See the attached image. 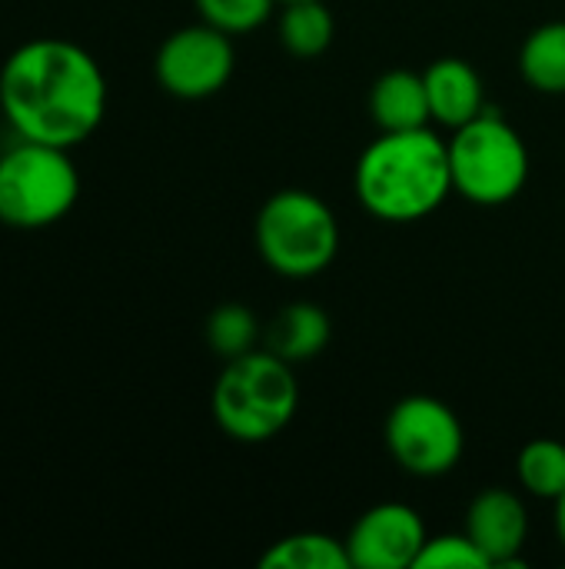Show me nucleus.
<instances>
[{
	"mask_svg": "<svg viewBox=\"0 0 565 569\" xmlns=\"http://www.w3.org/2000/svg\"><path fill=\"white\" fill-rule=\"evenodd\" d=\"M280 3H290V0H280Z\"/></svg>",
	"mask_w": 565,
	"mask_h": 569,
	"instance_id": "obj_22",
	"label": "nucleus"
},
{
	"mask_svg": "<svg viewBox=\"0 0 565 569\" xmlns=\"http://www.w3.org/2000/svg\"><path fill=\"white\" fill-rule=\"evenodd\" d=\"M430 113L436 123L460 130L486 110V87L480 70L463 57H440L423 70Z\"/></svg>",
	"mask_w": 565,
	"mask_h": 569,
	"instance_id": "obj_11",
	"label": "nucleus"
},
{
	"mask_svg": "<svg viewBox=\"0 0 565 569\" xmlns=\"http://www.w3.org/2000/svg\"><path fill=\"white\" fill-rule=\"evenodd\" d=\"M450 170L453 193L476 207H503L516 200L529 180V150L516 127L500 113L483 110L476 120L453 130Z\"/></svg>",
	"mask_w": 565,
	"mask_h": 569,
	"instance_id": "obj_5",
	"label": "nucleus"
},
{
	"mask_svg": "<svg viewBox=\"0 0 565 569\" xmlns=\"http://www.w3.org/2000/svg\"><path fill=\"white\" fill-rule=\"evenodd\" d=\"M519 487L536 500H559L565 493V443L553 437L529 440L516 457Z\"/></svg>",
	"mask_w": 565,
	"mask_h": 569,
	"instance_id": "obj_17",
	"label": "nucleus"
},
{
	"mask_svg": "<svg viewBox=\"0 0 565 569\" xmlns=\"http://www.w3.org/2000/svg\"><path fill=\"white\" fill-rule=\"evenodd\" d=\"M519 73L539 93H565V20H549L529 30L519 47Z\"/></svg>",
	"mask_w": 565,
	"mask_h": 569,
	"instance_id": "obj_14",
	"label": "nucleus"
},
{
	"mask_svg": "<svg viewBox=\"0 0 565 569\" xmlns=\"http://www.w3.org/2000/svg\"><path fill=\"white\" fill-rule=\"evenodd\" d=\"M107 97L93 53L63 37L27 40L0 67V110L20 140L73 150L103 123Z\"/></svg>",
	"mask_w": 565,
	"mask_h": 569,
	"instance_id": "obj_1",
	"label": "nucleus"
},
{
	"mask_svg": "<svg viewBox=\"0 0 565 569\" xmlns=\"http://www.w3.org/2000/svg\"><path fill=\"white\" fill-rule=\"evenodd\" d=\"M213 420L236 443H266L280 437L300 410V383L293 363L266 347L226 360L213 383Z\"/></svg>",
	"mask_w": 565,
	"mask_h": 569,
	"instance_id": "obj_3",
	"label": "nucleus"
},
{
	"mask_svg": "<svg viewBox=\"0 0 565 569\" xmlns=\"http://www.w3.org/2000/svg\"><path fill=\"white\" fill-rule=\"evenodd\" d=\"M430 533L410 503H376L346 533L356 569H416Z\"/></svg>",
	"mask_w": 565,
	"mask_h": 569,
	"instance_id": "obj_9",
	"label": "nucleus"
},
{
	"mask_svg": "<svg viewBox=\"0 0 565 569\" xmlns=\"http://www.w3.org/2000/svg\"><path fill=\"white\" fill-rule=\"evenodd\" d=\"M236 67L233 37L200 20L173 30L157 50V80L176 100H206L220 93Z\"/></svg>",
	"mask_w": 565,
	"mask_h": 569,
	"instance_id": "obj_8",
	"label": "nucleus"
},
{
	"mask_svg": "<svg viewBox=\"0 0 565 569\" xmlns=\"http://www.w3.org/2000/svg\"><path fill=\"white\" fill-rule=\"evenodd\" d=\"M263 569H350V550L346 540H336L330 533L303 530L276 540L263 557Z\"/></svg>",
	"mask_w": 565,
	"mask_h": 569,
	"instance_id": "obj_16",
	"label": "nucleus"
},
{
	"mask_svg": "<svg viewBox=\"0 0 565 569\" xmlns=\"http://www.w3.org/2000/svg\"><path fill=\"white\" fill-rule=\"evenodd\" d=\"M333 337V323L323 307L296 300L273 313L270 327H263V343L286 363H310L316 360Z\"/></svg>",
	"mask_w": 565,
	"mask_h": 569,
	"instance_id": "obj_12",
	"label": "nucleus"
},
{
	"mask_svg": "<svg viewBox=\"0 0 565 569\" xmlns=\"http://www.w3.org/2000/svg\"><path fill=\"white\" fill-rule=\"evenodd\" d=\"M80 197V173L70 150L20 140L0 153V223L43 230L63 220Z\"/></svg>",
	"mask_w": 565,
	"mask_h": 569,
	"instance_id": "obj_6",
	"label": "nucleus"
},
{
	"mask_svg": "<svg viewBox=\"0 0 565 569\" xmlns=\"http://www.w3.org/2000/svg\"><path fill=\"white\" fill-rule=\"evenodd\" d=\"M370 117L380 130H420L430 127L426 80L416 70H386L370 87Z\"/></svg>",
	"mask_w": 565,
	"mask_h": 569,
	"instance_id": "obj_13",
	"label": "nucleus"
},
{
	"mask_svg": "<svg viewBox=\"0 0 565 569\" xmlns=\"http://www.w3.org/2000/svg\"><path fill=\"white\" fill-rule=\"evenodd\" d=\"M416 569H490V560L473 543V537L463 530V533L430 537L416 560Z\"/></svg>",
	"mask_w": 565,
	"mask_h": 569,
	"instance_id": "obj_20",
	"label": "nucleus"
},
{
	"mask_svg": "<svg viewBox=\"0 0 565 569\" xmlns=\"http://www.w3.org/2000/svg\"><path fill=\"white\" fill-rule=\"evenodd\" d=\"M356 197L376 220L413 223L436 213L453 193L450 143L430 130H380L356 160Z\"/></svg>",
	"mask_w": 565,
	"mask_h": 569,
	"instance_id": "obj_2",
	"label": "nucleus"
},
{
	"mask_svg": "<svg viewBox=\"0 0 565 569\" xmlns=\"http://www.w3.org/2000/svg\"><path fill=\"white\" fill-rule=\"evenodd\" d=\"M386 450L400 470L433 480L460 467L466 433L450 403L430 393H413L386 417Z\"/></svg>",
	"mask_w": 565,
	"mask_h": 569,
	"instance_id": "obj_7",
	"label": "nucleus"
},
{
	"mask_svg": "<svg viewBox=\"0 0 565 569\" xmlns=\"http://www.w3.org/2000/svg\"><path fill=\"white\" fill-rule=\"evenodd\" d=\"M556 537H559V543H563L565 550V493L556 500Z\"/></svg>",
	"mask_w": 565,
	"mask_h": 569,
	"instance_id": "obj_21",
	"label": "nucleus"
},
{
	"mask_svg": "<svg viewBox=\"0 0 565 569\" xmlns=\"http://www.w3.org/2000/svg\"><path fill=\"white\" fill-rule=\"evenodd\" d=\"M206 347L223 357V360H236L250 350H256V343L263 340V327L256 320V313L246 303H223L206 317Z\"/></svg>",
	"mask_w": 565,
	"mask_h": 569,
	"instance_id": "obj_18",
	"label": "nucleus"
},
{
	"mask_svg": "<svg viewBox=\"0 0 565 569\" xmlns=\"http://www.w3.org/2000/svg\"><path fill=\"white\" fill-rule=\"evenodd\" d=\"M466 533L496 567H523V547L529 537V510L519 493L506 487H486L466 510Z\"/></svg>",
	"mask_w": 565,
	"mask_h": 569,
	"instance_id": "obj_10",
	"label": "nucleus"
},
{
	"mask_svg": "<svg viewBox=\"0 0 565 569\" xmlns=\"http://www.w3.org/2000/svg\"><path fill=\"white\" fill-rule=\"evenodd\" d=\"M256 250L260 260L280 277H316L336 260L340 250L336 213L310 190H280L256 213Z\"/></svg>",
	"mask_w": 565,
	"mask_h": 569,
	"instance_id": "obj_4",
	"label": "nucleus"
},
{
	"mask_svg": "<svg viewBox=\"0 0 565 569\" xmlns=\"http://www.w3.org/2000/svg\"><path fill=\"white\" fill-rule=\"evenodd\" d=\"M276 0H196L200 20L213 23L216 30L236 37L263 27L273 13Z\"/></svg>",
	"mask_w": 565,
	"mask_h": 569,
	"instance_id": "obj_19",
	"label": "nucleus"
},
{
	"mask_svg": "<svg viewBox=\"0 0 565 569\" xmlns=\"http://www.w3.org/2000/svg\"><path fill=\"white\" fill-rule=\"evenodd\" d=\"M280 43L286 47V53L310 60L330 50L333 37H336V20L326 7V0H290L280 10V23H276Z\"/></svg>",
	"mask_w": 565,
	"mask_h": 569,
	"instance_id": "obj_15",
	"label": "nucleus"
}]
</instances>
